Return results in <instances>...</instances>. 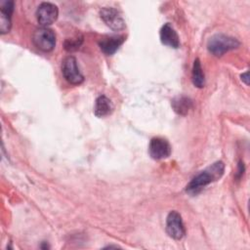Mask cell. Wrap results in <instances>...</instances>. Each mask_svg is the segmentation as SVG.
<instances>
[{
	"instance_id": "obj_16",
	"label": "cell",
	"mask_w": 250,
	"mask_h": 250,
	"mask_svg": "<svg viewBox=\"0 0 250 250\" xmlns=\"http://www.w3.org/2000/svg\"><path fill=\"white\" fill-rule=\"evenodd\" d=\"M244 173V164L242 161H239L238 163V170H237V173H236V178L237 179H240L242 177Z\"/></svg>"
},
{
	"instance_id": "obj_6",
	"label": "cell",
	"mask_w": 250,
	"mask_h": 250,
	"mask_svg": "<svg viewBox=\"0 0 250 250\" xmlns=\"http://www.w3.org/2000/svg\"><path fill=\"white\" fill-rule=\"evenodd\" d=\"M59 10L58 7L49 2H43L41 3L37 10H36V18L43 27H46L47 25L52 24L58 18Z\"/></svg>"
},
{
	"instance_id": "obj_4",
	"label": "cell",
	"mask_w": 250,
	"mask_h": 250,
	"mask_svg": "<svg viewBox=\"0 0 250 250\" xmlns=\"http://www.w3.org/2000/svg\"><path fill=\"white\" fill-rule=\"evenodd\" d=\"M62 72L64 79L72 85H78L84 81V76L80 72L77 61L73 56H68L63 60Z\"/></svg>"
},
{
	"instance_id": "obj_15",
	"label": "cell",
	"mask_w": 250,
	"mask_h": 250,
	"mask_svg": "<svg viewBox=\"0 0 250 250\" xmlns=\"http://www.w3.org/2000/svg\"><path fill=\"white\" fill-rule=\"evenodd\" d=\"M83 41V38H74V39H67L64 42V48L66 51H74L79 48Z\"/></svg>"
},
{
	"instance_id": "obj_10",
	"label": "cell",
	"mask_w": 250,
	"mask_h": 250,
	"mask_svg": "<svg viewBox=\"0 0 250 250\" xmlns=\"http://www.w3.org/2000/svg\"><path fill=\"white\" fill-rule=\"evenodd\" d=\"M161 42L171 48H178L180 46V40L177 32L170 23H165L160 29Z\"/></svg>"
},
{
	"instance_id": "obj_17",
	"label": "cell",
	"mask_w": 250,
	"mask_h": 250,
	"mask_svg": "<svg viewBox=\"0 0 250 250\" xmlns=\"http://www.w3.org/2000/svg\"><path fill=\"white\" fill-rule=\"evenodd\" d=\"M248 75H249V73H248V71H246L245 73H243L242 75H241V80L245 83V84H249V77H248Z\"/></svg>"
},
{
	"instance_id": "obj_14",
	"label": "cell",
	"mask_w": 250,
	"mask_h": 250,
	"mask_svg": "<svg viewBox=\"0 0 250 250\" xmlns=\"http://www.w3.org/2000/svg\"><path fill=\"white\" fill-rule=\"evenodd\" d=\"M11 17H12V15L0 12V32H1V34H5L10 31L11 26H12Z\"/></svg>"
},
{
	"instance_id": "obj_9",
	"label": "cell",
	"mask_w": 250,
	"mask_h": 250,
	"mask_svg": "<svg viewBox=\"0 0 250 250\" xmlns=\"http://www.w3.org/2000/svg\"><path fill=\"white\" fill-rule=\"evenodd\" d=\"M124 41H125V36L123 35L108 36V37L102 38L99 41V46L104 54L112 55L123 44Z\"/></svg>"
},
{
	"instance_id": "obj_13",
	"label": "cell",
	"mask_w": 250,
	"mask_h": 250,
	"mask_svg": "<svg viewBox=\"0 0 250 250\" xmlns=\"http://www.w3.org/2000/svg\"><path fill=\"white\" fill-rule=\"evenodd\" d=\"M191 77H192V83L195 87H197V88H203L204 87L205 77H204V73H203L199 59H195L194 62H193Z\"/></svg>"
},
{
	"instance_id": "obj_3",
	"label": "cell",
	"mask_w": 250,
	"mask_h": 250,
	"mask_svg": "<svg viewBox=\"0 0 250 250\" xmlns=\"http://www.w3.org/2000/svg\"><path fill=\"white\" fill-rule=\"evenodd\" d=\"M34 45L43 52H50L55 48L56 35L54 31L48 27H41L35 30L32 36Z\"/></svg>"
},
{
	"instance_id": "obj_12",
	"label": "cell",
	"mask_w": 250,
	"mask_h": 250,
	"mask_svg": "<svg viewBox=\"0 0 250 250\" xmlns=\"http://www.w3.org/2000/svg\"><path fill=\"white\" fill-rule=\"evenodd\" d=\"M191 100L185 96H180L172 101V106L174 110L180 115H186L188 109L191 107Z\"/></svg>"
},
{
	"instance_id": "obj_11",
	"label": "cell",
	"mask_w": 250,
	"mask_h": 250,
	"mask_svg": "<svg viewBox=\"0 0 250 250\" xmlns=\"http://www.w3.org/2000/svg\"><path fill=\"white\" fill-rule=\"evenodd\" d=\"M112 109H113V105L107 97L102 95L97 98L95 103V107H94V112L96 116L98 117L106 116L111 113Z\"/></svg>"
},
{
	"instance_id": "obj_7",
	"label": "cell",
	"mask_w": 250,
	"mask_h": 250,
	"mask_svg": "<svg viewBox=\"0 0 250 250\" xmlns=\"http://www.w3.org/2000/svg\"><path fill=\"white\" fill-rule=\"evenodd\" d=\"M100 15L104 22L111 29L121 30L125 27V21L116 9L112 7L103 8L100 12Z\"/></svg>"
},
{
	"instance_id": "obj_5",
	"label": "cell",
	"mask_w": 250,
	"mask_h": 250,
	"mask_svg": "<svg viewBox=\"0 0 250 250\" xmlns=\"http://www.w3.org/2000/svg\"><path fill=\"white\" fill-rule=\"evenodd\" d=\"M166 231L170 237L176 240L182 239L186 234V229L181 215L177 211H171L166 219Z\"/></svg>"
},
{
	"instance_id": "obj_2",
	"label": "cell",
	"mask_w": 250,
	"mask_h": 250,
	"mask_svg": "<svg viewBox=\"0 0 250 250\" xmlns=\"http://www.w3.org/2000/svg\"><path fill=\"white\" fill-rule=\"evenodd\" d=\"M240 45V42L231 36L218 33L210 37L207 42L208 51L216 57H221L225 53L236 49Z\"/></svg>"
},
{
	"instance_id": "obj_8",
	"label": "cell",
	"mask_w": 250,
	"mask_h": 250,
	"mask_svg": "<svg viewBox=\"0 0 250 250\" xmlns=\"http://www.w3.org/2000/svg\"><path fill=\"white\" fill-rule=\"evenodd\" d=\"M149 155L156 160L167 158L171 154V146L169 142L163 138H153L148 146Z\"/></svg>"
},
{
	"instance_id": "obj_1",
	"label": "cell",
	"mask_w": 250,
	"mask_h": 250,
	"mask_svg": "<svg viewBox=\"0 0 250 250\" xmlns=\"http://www.w3.org/2000/svg\"><path fill=\"white\" fill-rule=\"evenodd\" d=\"M225 164L222 161H217L207 167L205 170L197 174L187 186L186 190L191 194H196L205 186L212 182L218 181L224 174Z\"/></svg>"
}]
</instances>
